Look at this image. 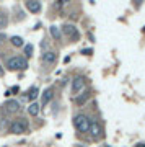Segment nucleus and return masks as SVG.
<instances>
[{"mask_svg":"<svg viewBox=\"0 0 145 147\" xmlns=\"http://www.w3.org/2000/svg\"><path fill=\"white\" fill-rule=\"evenodd\" d=\"M90 123L91 121L88 119V116L85 115H75V118H73V126L77 127L78 132H88Z\"/></svg>","mask_w":145,"mask_h":147,"instance_id":"obj_1","label":"nucleus"},{"mask_svg":"<svg viewBox=\"0 0 145 147\" xmlns=\"http://www.w3.org/2000/svg\"><path fill=\"white\" fill-rule=\"evenodd\" d=\"M7 67L10 69V70H25V69L28 67V62H26L25 57H21V56H15V57L8 59Z\"/></svg>","mask_w":145,"mask_h":147,"instance_id":"obj_2","label":"nucleus"},{"mask_svg":"<svg viewBox=\"0 0 145 147\" xmlns=\"http://www.w3.org/2000/svg\"><path fill=\"white\" fill-rule=\"evenodd\" d=\"M10 132L11 134H26L28 132V123L25 119H15L10 124Z\"/></svg>","mask_w":145,"mask_h":147,"instance_id":"obj_3","label":"nucleus"},{"mask_svg":"<svg viewBox=\"0 0 145 147\" xmlns=\"http://www.w3.org/2000/svg\"><path fill=\"white\" fill-rule=\"evenodd\" d=\"M62 33L68 38V39H72V41H77L78 38H80L78 30L73 26V25H70V23H65V25L62 26Z\"/></svg>","mask_w":145,"mask_h":147,"instance_id":"obj_4","label":"nucleus"},{"mask_svg":"<svg viewBox=\"0 0 145 147\" xmlns=\"http://www.w3.org/2000/svg\"><path fill=\"white\" fill-rule=\"evenodd\" d=\"M85 85L87 84H85V79L83 77H80V75L75 77L72 80V95H80L85 90Z\"/></svg>","mask_w":145,"mask_h":147,"instance_id":"obj_5","label":"nucleus"},{"mask_svg":"<svg viewBox=\"0 0 145 147\" xmlns=\"http://www.w3.org/2000/svg\"><path fill=\"white\" fill-rule=\"evenodd\" d=\"M41 61H42V64L52 65V64H56V61H57V53H54V51H46V53H42Z\"/></svg>","mask_w":145,"mask_h":147,"instance_id":"obj_6","label":"nucleus"},{"mask_svg":"<svg viewBox=\"0 0 145 147\" xmlns=\"http://www.w3.org/2000/svg\"><path fill=\"white\" fill-rule=\"evenodd\" d=\"M54 98V88L52 87H49V88H46L44 92H42V96H41V105L39 106H46L49 101Z\"/></svg>","mask_w":145,"mask_h":147,"instance_id":"obj_7","label":"nucleus"},{"mask_svg":"<svg viewBox=\"0 0 145 147\" xmlns=\"http://www.w3.org/2000/svg\"><path fill=\"white\" fill-rule=\"evenodd\" d=\"M25 7L26 10H30L31 13L41 11V2H38V0H28V2H25Z\"/></svg>","mask_w":145,"mask_h":147,"instance_id":"obj_8","label":"nucleus"},{"mask_svg":"<svg viewBox=\"0 0 145 147\" xmlns=\"http://www.w3.org/2000/svg\"><path fill=\"white\" fill-rule=\"evenodd\" d=\"M3 106H5V110L8 111V113H18V111L21 110V108H20V103H18L16 100H8Z\"/></svg>","mask_w":145,"mask_h":147,"instance_id":"obj_9","label":"nucleus"},{"mask_svg":"<svg viewBox=\"0 0 145 147\" xmlns=\"http://www.w3.org/2000/svg\"><path fill=\"white\" fill-rule=\"evenodd\" d=\"M90 134L95 137V139H98V137H101V126H99L98 123H90Z\"/></svg>","mask_w":145,"mask_h":147,"instance_id":"obj_10","label":"nucleus"},{"mask_svg":"<svg viewBox=\"0 0 145 147\" xmlns=\"http://www.w3.org/2000/svg\"><path fill=\"white\" fill-rule=\"evenodd\" d=\"M39 110H41V106H39V103H30V106H28V113L31 116H38L39 115Z\"/></svg>","mask_w":145,"mask_h":147,"instance_id":"obj_11","label":"nucleus"},{"mask_svg":"<svg viewBox=\"0 0 145 147\" xmlns=\"http://www.w3.org/2000/svg\"><path fill=\"white\" fill-rule=\"evenodd\" d=\"M49 31H51V34H52L54 39H60V30H59L56 25H52V26L49 28Z\"/></svg>","mask_w":145,"mask_h":147,"instance_id":"obj_12","label":"nucleus"},{"mask_svg":"<svg viewBox=\"0 0 145 147\" xmlns=\"http://www.w3.org/2000/svg\"><path fill=\"white\" fill-rule=\"evenodd\" d=\"M10 42H11L15 47H21V46H23V39H21L20 36H13V38L10 39Z\"/></svg>","mask_w":145,"mask_h":147,"instance_id":"obj_13","label":"nucleus"},{"mask_svg":"<svg viewBox=\"0 0 145 147\" xmlns=\"http://www.w3.org/2000/svg\"><path fill=\"white\" fill-rule=\"evenodd\" d=\"M38 93H39V90L36 88V87H33L31 90H30V92H28V98H30V100H36V96H38Z\"/></svg>","mask_w":145,"mask_h":147,"instance_id":"obj_14","label":"nucleus"},{"mask_svg":"<svg viewBox=\"0 0 145 147\" xmlns=\"http://www.w3.org/2000/svg\"><path fill=\"white\" fill-rule=\"evenodd\" d=\"M25 54H26V56H31V54H33V46H31V44L25 46Z\"/></svg>","mask_w":145,"mask_h":147,"instance_id":"obj_15","label":"nucleus"},{"mask_svg":"<svg viewBox=\"0 0 145 147\" xmlns=\"http://www.w3.org/2000/svg\"><path fill=\"white\" fill-rule=\"evenodd\" d=\"M3 41H5V34H3V33H0V44H2Z\"/></svg>","mask_w":145,"mask_h":147,"instance_id":"obj_16","label":"nucleus"},{"mask_svg":"<svg viewBox=\"0 0 145 147\" xmlns=\"http://www.w3.org/2000/svg\"><path fill=\"white\" fill-rule=\"evenodd\" d=\"M135 147H145V144H142V142H139V144H137Z\"/></svg>","mask_w":145,"mask_h":147,"instance_id":"obj_17","label":"nucleus"}]
</instances>
